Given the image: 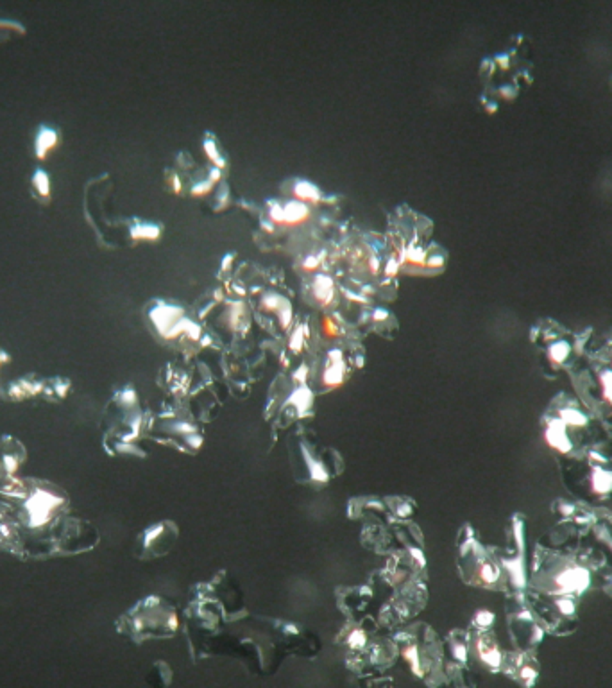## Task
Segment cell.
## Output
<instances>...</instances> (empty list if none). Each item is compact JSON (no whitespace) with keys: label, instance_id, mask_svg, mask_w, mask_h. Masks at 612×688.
<instances>
[{"label":"cell","instance_id":"1","mask_svg":"<svg viewBox=\"0 0 612 688\" xmlns=\"http://www.w3.org/2000/svg\"><path fill=\"white\" fill-rule=\"evenodd\" d=\"M593 579L582 543L548 534L537 539L525 595L546 633L564 637L576 629L580 599Z\"/></svg>","mask_w":612,"mask_h":688},{"label":"cell","instance_id":"2","mask_svg":"<svg viewBox=\"0 0 612 688\" xmlns=\"http://www.w3.org/2000/svg\"><path fill=\"white\" fill-rule=\"evenodd\" d=\"M543 439L557 459H571L589 450L612 452V434L576 398L558 394L541 418Z\"/></svg>","mask_w":612,"mask_h":688},{"label":"cell","instance_id":"3","mask_svg":"<svg viewBox=\"0 0 612 688\" xmlns=\"http://www.w3.org/2000/svg\"><path fill=\"white\" fill-rule=\"evenodd\" d=\"M286 450L292 477L297 484L316 489L324 488L346 470L341 452L321 443L316 434L304 427H297V430L290 434Z\"/></svg>","mask_w":612,"mask_h":688},{"label":"cell","instance_id":"4","mask_svg":"<svg viewBox=\"0 0 612 688\" xmlns=\"http://www.w3.org/2000/svg\"><path fill=\"white\" fill-rule=\"evenodd\" d=\"M456 570L464 584L478 590L507 595L508 577L496 556V545H486L471 524H464L456 534Z\"/></svg>","mask_w":612,"mask_h":688},{"label":"cell","instance_id":"5","mask_svg":"<svg viewBox=\"0 0 612 688\" xmlns=\"http://www.w3.org/2000/svg\"><path fill=\"white\" fill-rule=\"evenodd\" d=\"M562 484L576 502L596 507L612 497V452L589 450L578 457L557 459Z\"/></svg>","mask_w":612,"mask_h":688},{"label":"cell","instance_id":"6","mask_svg":"<svg viewBox=\"0 0 612 688\" xmlns=\"http://www.w3.org/2000/svg\"><path fill=\"white\" fill-rule=\"evenodd\" d=\"M399 654L408 663L413 676L423 679L428 687L437 688L444 683L442 659L444 647L438 634L428 624L417 622L406 629L392 634Z\"/></svg>","mask_w":612,"mask_h":688},{"label":"cell","instance_id":"7","mask_svg":"<svg viewBox=\"0 0 612 688\" xmlns=\"http://www.w3.org/2000/svg\"><path fill=\"white\" fill-rule=\"evenodd\" d=\"M120 633L129 634L136 644L147 638H172L179 629V613L167 599H144L119 620Z\"/></svg>","mask_w":612,"mask_h":688},{"label":"cell","instance_id":"8","mask_svg":"<svg viewBox=\"0 0 612 688\" xmlns=\"http://www.w3.org/2000/svg\"><path fill=\"white\" fill-rule=\"evenodd\" d=\"M526 518L525 514L514 513L508 518L505 527V545L496 547V556L508 577L511 592H525L528 579V563H526ZM508 592V594H511Z\"/></svg>","mask_w":612,"mask_h":688},{"label":"cell","instance_id":"9","mask_svg":"<svg viewBox=\"0 0 612 688\" xmlns=\"http://www.w3.org/2000/svg\"><path fill=\"white\" fill-rule=\"evenodd\" d=\"M593 577L601 592L612 597V511L600 509L596 524L582 542Z\"/></svg>","mask_w":612,"mask_h":688},{"label":"cell","instance_id":"10","mask_svg":"<svg viewBox=\"0 0 612 688\" xmlns=\"http://www.w3.org/2000/svg\"><path fill=\"white\" fill-rule=\"evenodd\" d=\"M505 617L508 633L516 647L521 651H533L544 640V627L541 626L536 612L526 601L525 592H511L505 595Z\"/></svg>","mask_w":612,"mask_h":688},{"label":"cell","instance_id":"11","mask_svg":"<svg viewBox=\"0 0 612 688\" xmlns=\"http://www.w3.org/2000/svg\"><path fill=\"white\" fill-rule=\"evenodd\" d=\"M147 436L156 443L194 455L204 443V432L189 416L161 414L154 425H147Z\"/></svg>","mask_w":612,"mask_h":688},{"label":"cell","instance_id":"12","mask_svg":"<svg viewBox=\"0 0 612 688\" xmlns=\"http://www.w3.org/2000/svg\"><path fill=\"white\" fill-rule=\"evenodd\" d=\"M494 613L480 609L475 613L471 624L466 629L469 654L475 656L476 662L482 663L491 672H500L503 663V651L500 649L496 634L493 631Z\"/></svg>","mask_w":612,"mask_h":688},{"label":"cell","instance_id":"13","mask_svg":"<svg viewBox=\"0 0 612 688\" xmlns=\"http://www.w3.org/2000/svg\"><path fill=\"white\" fill-rule=\"evenodd\" d=\"M179 538V525L172 520H161L145 529L136 539V556L141 561L164 557L174 549Z\"/></svg>","mask_w":612,"mask_h":688},{"label":"cell","instance_id":"14","mask_svg":"<svg viewBox=\"0 0 612 688\" xmlns=\"http://www.w3.org/2000/svg\"><path fill=\"white\" fill-rule=\"evenodd\" d=\"M344 590L337 592L338 608L349 619V622H362V620L369 619L367 615L371 602L374 599L373 587H351Z\"/></svg>","mask_w":612,"mask_h":688},{"label":"cell","instance_id":"15","mask_svg":"<svg viewBox=\"0 0 612 688\" xmlns=\"http://www.w3.org/2000/svg\"><path fill=\"white\" fill-rule=\"evenodd\" d=\"M501 670L514 677L525 688L533 687L537 676H539V667L536 663L533 651H521V649L514 652H503Z\"/></svg>","mask_w":612,"mask_h":688},{"label":"cell","instance_id":"16","mask_svg":"<svg viewBox=\"0 0 612 688\" xmlns=\"http://www.w3.org/2000/svg\"><path fill=\"white\" fill-rule=\"evenodd\" d=\"M571 352H573V347L569 344V342L557 341V342H553V344H550V347L546 348V357H548V361H550L551 364L555 366V368H558V366H562L566 361H568L569 355H571Z\"/></svg>","mask_w":612,"mask_h":688},{"label":"cell","instance_id":"17","mask_svg":"<svg viewBox=\"0 0 612 688\" xmlns=\"http://www.w3.org/2000/svg\"><path fill=\"white\" fill-rule=\"evenodd\" d=\"M54 144H56V133L47 128H41L40 135H38V154L44 158L45 154H47V151L51 149Z\"/></svg>","mask_w":612,"mask_h":688},{"label":"cell","instance_id":"18","mask_svg":"<svg viewBox=\"0 0 612 688\" xmlns=\"http://www.w3.org/2000/svg\"><path fill=\"white\" fill-rule=\"evenodd\" d=\"M34 185H36V189L40 190L44 196H47V194H49V179H47V176H45L44 171L36 172V176H34Z\"/></svg>","mask_w":612,"mask_h":688}]
</instances>
